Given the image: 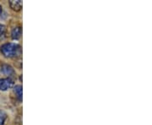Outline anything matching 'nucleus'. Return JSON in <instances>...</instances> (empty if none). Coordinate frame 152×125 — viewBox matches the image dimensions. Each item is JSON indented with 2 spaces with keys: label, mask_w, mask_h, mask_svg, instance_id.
I'll use <instances>...</instances> for the list:
<instances>
[{
  "label": "nucleus",
  "mask_w": 152,
  "mask_h": 125,
  "mask_svg": "<svg viewBox=\"0 0 152 125\" xmlns=\"http://www.w3.org/2000/svg\"><path fill=\"white\" fill-rule=\"evenodd\" d=\"M0 51L7 58H16L21 54V47L16 43H5L1 46Z\"/></svg>",
  "instance_id": "1"
},
{
  "label": "nucleus",
  "mask_w": 152,
  "mask_h": 125,
  "mask_svg": "<svg viewBox=\"0 0 152 125\" xmlns=\"http://www.w3.org/2000/svg\"><path fill=\"white\" fill-rule=\"evenodd\" d=\"M14 80L11 78L0 79V91H5L14 86Z\"/></svg>",
  "instance_id": "2"
},
{
  "label": "nucleus",
  "mask_w": 152,
  "mask_h": 125,
  "mask_svg": "<svg viewBox=\"0 0 152 125\" xmlns=\"http://www.w3.org/2000/svg\"><path fill=\"white\" fill-rule=\"evenodd\" d=\"M1 71L4 75H7L8 78H11L15 75V71L9 64H3L1 66Z\"/></svg>",
  "instance_id": "3"
},
{
  "label": "nucleus",
  "mask_w": 152,
  "mask_h": 125,
  "mask_svg": "<svg viewBox=\"0 0 152 125\" xmlns=\"http://www.w3.org/2000/svg\"><path fill=\"white\" fill-rule=\"evenodd\" d=\"M10 6L13 10L18 12L22 9V1H20V0H10Z\"/></svg>",
  "instance_id": "4"
},
{
  "label": "nucleus",
  "mask_w": 152,
  "mask_h": 125,
  "mask_svg": "<svg viewBox=\"0 0 152 125\" xmlns=\"http://www.w3.org/2000/svg\"><path fill=\"white\" fill-rule=\"evenodd\" d=\"M22 35V29L20 26H15L12 29L11 31V37L14 40H18L20 38Z\"/></svg>",
  "instance_id": "5"
},
{
  "label": "nucleus",
  "mask_w": 152,
  "mask_h": 125,
  "mask_svg": "<svg viewBox=\"0 0 152 125\" xmlns=\"http://www.w3.org/2000/svg\"><path fill=\"white\" fill-rule=\"evenodd\" d=\"M14 91L15 93V95H16V96L20 100H22V86H20V85H18V86H15V88H14Z\"/></svg>",
  "instance_id": "6"
},
{
  "label": "nucleus",
  "mask_w": 152,
  "mask_h": 125,
  "mask_svg": "<svg viewBox=\"0 0 152 125\" xmlns=\"http://www.w3.org/2000/svg\"><path fill=\"white\" fill-rule=\"evenodd\" d=\"M7 119H8L7 113L4 111H0V125H5Z\"/></svg>",
  "instance_id": "7"
},
{
  "label": "nucleus",
  "mask_w": 152,
  "mask_h": 125,
  "mask_svg": "<svg viewBox=\"0 0 152 125\" xmlns=\"http://www.w3.org/2000/svg\"><path fill=\"white\" fill-rule=\"evenodd\" d=\"M6 31V27L5 26H4V25H2V24H0V37L1 36H3Z\"/></svg>",
  "instance_id": "8"
},
{
  "label": "nucleus",
  "mask_w": 152,
  "mask_h": 125,
  "mask_svg": "<svg viewBox=\"0 0 152 125\" xmlns=\"http://www.w3.org/2000/svg\"><path fill=\"white\" fill-rule=\"evenodd\" d=\"M1 12H2V7L0 5V14H1Z\"/></svg>",
  "instance_id": "9"
}]
</instances>
